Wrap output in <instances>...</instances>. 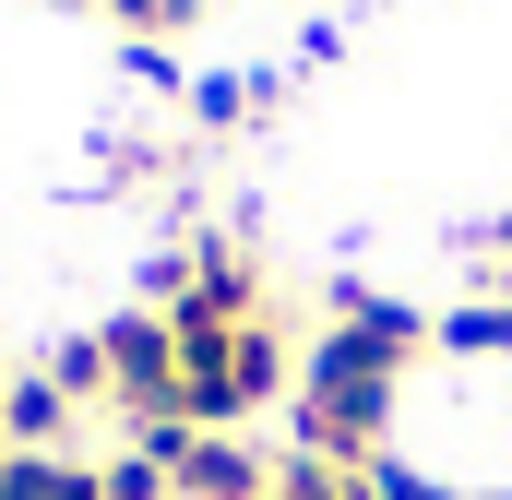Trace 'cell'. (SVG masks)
Here are the masks:
<instances>
[{
	"label": "cell",
	"instance_id": "cell-1",
	"mask_svg": "<svg viewBox=\"0 0 512 500\" xmlns=\"http://www.w3.org/2000/svg\"><path fill=\"white\" fill-rule=\"evenodd\" d=\"M405 358H429V310H405L382 286H334V322L298 346V393H286V453H310V465H346V477H370L393 441V381Z\"/></svg>",
	"mask_w": 512,
	"mask_h": 500
},
{
	"label": "cell",
	"instance_id": "cell-2",
	"mask_svg": "<svg viewBox=\"0 0 512 500\" xmlns=\"http://www.w3.org/2000/svg\"><path fill=\"white\" fill-rule=\"evenodd\" d=\"M298 346L310 334H286V310H262L239 334H179V429H251L262 405H286Z\"/></svg>",
	"mask_w": 512,
	"mask_h": 500
},
{
	"label": "cell",
	"instance_id": "cell-3",
	"mask_svg": "<svg viewBox=\"0 0 512 500\" xmlns=\"http://www.w3.org/2000/svg\"><path fill=\"white\" fill-rule=\"evenodd\" d=\"M143 310H167L179 334H239V322L274 310V286H262V262L239 239H179V250H155Z\"/></svg>",
	"mask_w": 512,
	"mask_h": 500
},
{
	"label": "cell",
	"instance_id": "cell-4",
	"mask_svg": "<svg viewBox=\"0 0 512 500\" xmlns=\"http://www.w3.org/2000/svg\"><path fill=\"white\" fill-rule=\"evenodd\" d=\"M96 346H108V405H120L131 429L179 417V322H167V310H120V322H96Z\"/></svg>",
	"mask_w": 512,
	"mask_h": 500
},
{
	"label": "cell",
	"instance_id": "cell-5",
	"mask_svg": "<svg viewBox=\"0 0 512 500\" xmlns=\"http://www.w3.org/2000/svg\"><path fill=\"white\" fill-rule=\"evenodd\" d=\"M72 441V393L48 370H12V393H0V453H60Z\"/></svg>",
	"mask_w": 512,
	"mask_h": 500
},
{
	"label": "cell",
	"instance_id": "cell-6",
	"mask_svg": "<svg viewBox=\"0 0 512 500\" xmlns=\"http://www.w3.org/2000/svg\"><path fill=\"white\" fill-rule=\"evenodd\" d=\"M429 346H441V358H512V286H477V298H453V310L429 322Z\"/></svg>",
	"mask_w": 512,
	"mask_h": 500
},
{
	"label": "cell",
	"instance_id": "cell-7",
	"mask_svg": "<svg viewBox=\"0 0 512 500\" xmlns=\"http://www.w3.org/2000/svg\"><path fill=\"white\" fill-rule=\"evenodd\" d=\"M96 12L120 24L131 48H167V36H191V24H203V0H96Z\"/></svg>",
	"mask_w": 512,
	"mask_h": 500
},
{
	"label": "cell",
	"instance_id": "cell-8",
	"mask_svg": "<svg viewBox=\"0 0 512 500\" xmlns=\"http://www.w3.org/2000/svg\"><path fill=\"white\" fill-rule=\"evenodd\" d=\"M262 500H370V477H346V465H310V453H274V489Z\"/></svg>",
	"mask_w": 512,
	"mask_h": 500
},
{
	"label": "cell",
	"instance_id": "cell-9",
	"mask_svg": "<svg viewBox=\"0 0 512 500\" xmlns=\"http://www.w3.org/2000/svg\"><path fill=\"white\" fill-rule=\"evenodd\" d=\"M262 96H274V72H251V84H239V72H203V84H191V120L227 131V120H251Z\"/></svg>",
	"mask_w": 512,
	"mask_h": 500
},
{
	"label": "cell",
	"instance_id": "cell-10",
	"mask_svg": "<svg viewBox=\"0 0 512 500\" xmlns=\"http://www.w3.org/2000/svg\"><path fill=\"white\" fill-rule=\"evenodd\" d=\"M48 381H60L72 405H108V346H96V334H72V346H48Z\"/></svg>",
	"mask_w": 512,
	"mask_h": 500
},
{
	"label": "cell",
	"instance_id": "cell-11",
	"mask_svg": "<svg viewBox=\"0 0 512 500\" xmlns=\"http://www.w3.org/2000/svg\"><path fill=\"white\" fill-rule=\"evenodd\" d=\"M453 500H512V489H453Z\"/></svg>",
	"mask_w": 512,
	"mask_h": 500
},
{
	"label": "cell",
	"instance_id": "cell-12",
	"mask_svg": "<svg viewBox=\"0 0 512 500\" xmlns=\"http://www.w3.org/2000/svg\"><path fill=\"white\" fill-rule=\"evenodd\" d=\"M60 12H96V0H60Z\"/></svg>",
	"mask_w": 512,
	"mask_h": 500
},
{
	"label": "cell",
	"instance_id": "cell-13",
	"mask_svg": "<svg viewBox=\"0 0 512 500\" xmlns=\"http://www.w3.org/2000/svg\"><path fill=\"white\" fill-rule=\"evenodd\" d=\"M0 393H12V358H0Z\"/></svg>",
	"mask_w": 512,
	"mask_h": 500
}]
</instances>
